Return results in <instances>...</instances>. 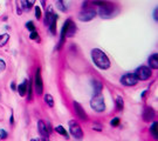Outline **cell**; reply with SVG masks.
Returning a JSON list of instances; mask_svg holds the SVG:
<instances>
[{
	"label": "cell",
	"mask_w": 158,
	"mask_h": 141,
	"mask_svg": "<svg viewBox=\"0 0 158 141\" xmlns=\"http://www.w3.org/2000/svg\"><path fill=\"white\" fill-rule=\"evenodd\" d=\"M91 59L96 66L101 69H108L110 67V60L108 55L100 48H93L91 50Z\"/></svg>",
	"instance_id": "obj_1"
},
{
	"label": "cell",
	"mask_w": 158,
	"mask_h": 141,
	"mask_svg": "<svg viewBox=\"0 0 158 141\" xmlns=\"http://www.w3.org/2000/svg\"><path fill=\"white\" fill-rule=\"evenodd\" d=\"M69 132L70 134L76 139V140H82L83 138V130L75 120H70L69 121Z\"/></svg>",
	"instance_id": "obj_2"
},
{
	"label": "cell",
	"mask_w": 158,
	"mask_h": 141,
	"mask_svg": "<svg viewBox=\"0 0 158 141\" xmlns=\"http://www.w3.org/2000/svg\"><path fill=\"white\" fill-rule=\"evenodd\" d=\"M90 106L94 111L98 113L106 111V102H104V99L101 95L93 96V99L90 100Z\"/></svg>",
	"instance_id": "obj_3"
},
{
	"label": "cell",
	"mask_w": 158,
	"mask_h": 141,
	"mask_svg": "<svg viewBox=\"0 0 158 141\" xmlns=\"http://www.w3.org/2000/svg\"><path fill=\"white\" fill-rule=\"evenodd\" d=\"M136 77L138 80H142V81H145V80L150 79L151 75H152V71L151 68L148 67V66H141V67L137 68L136 71Z\"/></svg>",
	"instance_id": "obj_4"
},
{
	"label": "cell",
	"mask_w": 158,
	"mask_h": 141,
	"mask_svg": "<svg viewBox=\"0 0 158 141\" xmlns=\"http://www.w3.org/2000/svg\"><path fill=\"white\" fill-rule=\"evenodd\" d=\"M34 87H35V92L38 95H41L44 92V81H42V77H41V71L40 68L36 69L35 75H34Z\"/></svg>",
	"instance_id": "obj_5"
},
{
	"label": "cell",
	"mask_w": 158,
	"mask_h": 141,
	"mask_svg": "<svg viewBox=\"0 0 158 141\" xmlns=\"http://www.w3.org/2000/svg\"><path fill=\"white\" fill-rule=\"evenodd\" d=\"M114 8H115L114 4L107 1L106 5L101 6V7L98 8V14H100L102 18H110L114 14Z\"/></svg>",
	"instance_id": "obj_6"
},
{
	"label": "cell",
	"mask_w": 158,
	"mask_h": 141,
	"mask_svg": "<svg viewBox=\"0 0 158 141\" xmlns=\"http://www.w3.org/2000/svg\"><path fill=\"white\" fill-rule=\"evenodd\" d=\"M139 80L137 79L135 73H127L121 78V84L124 86H135Z\"/></svg>",
	"instance_id": "obj_7"
},
{
	"label": "cell",
	"mask_w": 158,
	"mask_h": 141,
	"mask_svg": "<svg viewBox=\"0 0 158 141\" xmlns=\"http://www.w3.org/2000/svg\"><path fill=\"white\" fill-rule=\"evenodd\" d=\"M96 15H97V13H96L94 10H85V11L81 12V13L79 14V20L87 23V21L93 20Z\"/></svg>",
	"instance_id": "obj_8"
},
{
	"label": "cell",
	"mask_w": 158,
	"mask_h": 141,
	"mask_svg": "<svg viewBox=\"0 0 158 141\" xmlns=\"http://www.w3.org/2000/svg\"><path fill=\"white\" fill-rule=\"evenodd\" d=\"M155 118H156V112H155V109L152 107L144 108V111H143V119H144V121L150 122V121L155 120Z\"/></svg>",
	"instance_id": "obj_9"
},
{
	"label": "cell",
	"mask_w": 158,
	"mask_h": 141,
	"mask_svg": "<svg viewBox=\"0 0 158 141\" xmlns=\"http://www.w3.org/2000/svg\"><path fill=\"white\" fill-rule=\"evenodd\" d=\"M74 106V111H75V113H76V115H77V118H80L81 120H83V121H85L87 120V113L85 112V109H83V107L80 105L79 102L74 101L73 104Z\"/></svg>",
	"instance_id": "obj_10"
},
{
	"label": "cell",
	"mask_w": 158,
	"mask_h": 141,
	"mask_svg": "<svg viewBox=\"0 0 158 141\" xmlns=\"http://www.w3.org/2000/svg\"><path fill=\"white\" fill-rule=\"evenodd\" d=\"M38 130H39V133L41 136H47L51 135V133H49V130L47 128V122H45L44 120H39V122H38Z\"/></svg>",
	"instance_id": "obj_11"
},
{
	"label": "cell",
	"mask_w": 158,
	"mask_h": 141,
	"mask_svg": "<svg viewBox=\"0 0 158 141\" xmlns=\"http://www.w3.org/2000/svg\"><path fill=\"white\" fill-rule=\"evenodd\" d=\"M91 85H93V93H94V96L96 95H101V92L103 90V86L102 84L98 81V80H91Z\"/></svg>",
	"instance_id": "obj_12"
},
{
	"label": "cell",
	"mask_w": 158,
	"mask_h": 141,
	"mask_svg": "<svg viewBox=\"0 0 158 141\" xmlns=\"http://www.w3.org/2000/svg\"><path fill=\"white\" fill-rule=\"evenodd\" d=\"M69 21H70V19H68L67 21L63 24L62 28H61V35H60V42H59V46H57V50H60V48L62 47L63 44H64V40H66V31H67V26H68V24H69Z\"/></svg>",
	"instance_id": "obj_13"
},
{
	"label": "cell",
	"mask_w": 158,
	"mask_h": 141,
	"mask_svg": "<svg viewBox=\"0 0 158 141\" xmlns=\"http://www.w3.org/2000/svg\"><path fill=\"white\" fill-rule=\"evenodd\" d=\"M75 33H76V25L70 19V21H69L67 26V31H66V38H72V37H74Z\"/></svg>",
	"instance_id": "obj_14"
},
{
	"label": "cell",
	"mask_w": 158,
	"mask_h": 141,
	"mask_svg": "<svg viewBox=\"0 0 158 141\" xmlns=\"http://www.w3.org/2000/svg\"><path fill=\"white\" fill-rule=\"evenodd\" d=\"M149 66L151 69H158V54L157 53H153L149 56Z\"/></svg>",
	"instance_id": "obj_15"
},
{
	"label": "cell",
	"mask_w": 158,
	"mask_h": 141,
	"mask_svg": "<svg viewBox=\"0 0 158 141\" xmlns=\"http://www.w3.org/2000/svg\"><path fill=\"white\" fill-rule=\"evenodd\" d=\"M27 86H28V80L27 79H25V81H23V84H20L18 86L17 90L19 92V94L21 96L26 95V93H27Z\"/></svg>",
	"instance_id": "obj_16"
},
{
	"label": "cell",
	"mask_w": 158,
	"mask_h": 141,
	"mask_svg": "<svg viewBox=\"0 0 158 141\" xmlns=\"http://www.w3.org/2000/svg\"><path fill=\"white\" fill-rule=\"evenodd\" d=\"M56 20H57V14L54 13V17L52 19L51 24L48 25V27H49V31H51V33L53 35H55L56 34Z\"/></svg>",
	"instance_id": "obj_17"
},
{
	"label": "cell",
	"mask_w": 158,
	"mask_h": 141,
	"mask_svg": "<svg viewBox=\"0 0 158 141\" xmlns=\"http://www.w3.org/2000/svg\"><path fill=\"white\" fill-rule=\"evenodd\" d=\"M150 132H151V134H152L153 138H155L156 140H158V124H157V121H153L152 124H151Z\"/></svg>",
	"instance_id": "obj_18"
},
{
	"label": "cell",
	"mask_w": 158,
	"mask_h": 141,
	"mask_svg": "<svg viewBox=\"0 0 158 141\" xmlns=\"http://www.w3.org/2000/svg\"><path fill=\"white\" fill-rule=\"evenodd\" d=\"M55 130H56L59 134H61V135L63 136V138H66V139H69V134L67 133V130L63 127V126H61V125H59V126H56L55 127Z\"/></svg>",
	"instance_id": "obj_19"
},
{
	"label": "cell",
	"mask_w": 158,
	"mask_h": 141,
	"mask_svg": "<svg viewBox=\"0 0 158 141\" xmlns=\"http://www.w3.org/2000/svg\"><path fill=\"white\" fill-rule=\"evenodd\" d=\"M8 40H10V34L8 33H4L0 35V47H2V46H5L7 42H8Z\"/></svg>",
	"instance_id": "obj_20"
},
{
	"label": "cell",
	"mask_w": 158,
	"mask_h": 141,
	"mask_svg": "<svg viewBox=\"0 0 158 141\" xmlns=\"http://www.w3.org/2000/svg\"><path fill=\"white\" fill-rule=\"evenodd\" d=\"M44 100H45V102L49 107H54V99H53V96L51 94H46L44 96Z\"/></svg>",
	"instance_id": "obj_21"
},
{
	"label": "cell",
	"mask_w": 158,
	"mask_h": 141,
	"mask_svg": "<svg viewBox=\"0 0 158 141\" xmlns=\"http://www.w3.org/2000/svg\"><path fill=\"white\" fill-rule=\"evenodd\" d=\"M116 107L118 111H122L124 107V101H123V98L122 96H117L116 98Z\"/></svg>",
	"instance_id": "obj_22"
},
{
	"label": "cell",
	"mask_w": 158,
	"mask_h": 141,
	"mask_svg": "<svg viewBox=\"0 0 158 141\" xmlns=\"http://www.w3.org/2000/svg\"><path fill=\"white\" fill-rule=\"evenodd\" d=\"M56 6H57V8H59L61 12L67 11V7H66V6H64V4H63V0H57Z\"/></svg>",
	"instance_id": "obj_23"
},
{
	"label": "cell",
	"mask_w": 158,
	"mask_h": 141,
	"mask_svg": "<svg viewBox=\"0 0 158 141\" xmlns=\"http://www.w3.org/2000/svg\"><path fill=\"white\" fill-rule=\"evenodd\" d=\"M21 2V10H25V11H29L31 10V6L27 2V0H20Z\"/></svg>",
	"instance_id": "obj_24"
},
{
	"label": "cell",
	"mask_w": 158,
	"mask_h": 141,
	"mask_svg": "<svg viewBox=\"0 0 158 141\" xmlns=\"http://www.w3.org/2000/svg\"><path fill=\"white\" fill-rule=\"evenodd\" d=\"M27 96H28V100L32 99V81H28V86H27Z\"/></svg>",
	"instance_id": "obj_25"
},
{
	"label": "cell",
	"mask_w": 158,
	"mask_h": 141,
	"mask_svg": "<svg viewBox=\"0 0 158 141\" xmlns=\"http://www.w3.org/2000/svg\"><path fill=\"white\" fill-rule=\"evenodd\" d=\"M42 17V12H41V8L39 6H35V18L36 19H41Z\"/></svg>",
	"instance_id": "obj_26"
},
{
	"label": "cell",
	"mask_w": 158,
	"mask_h": 141,
	"mask_svg": "<svg viewBox=\"0 0 158 141\" xmlns=\"http://www.w3.org/2000/svg\"><path fill=\"white\" fill-rule=\"evenodd\" d=\"M29 38H31L32 40H38V41L40 40L39 33H38L36 31H34V32H31V34H29Z\"/></svg>",
	"instance_id": "obj_27"
},
{
	"label": "cell",
	"mask_w": 158,
	"mask_h": 141,
	"mask_svg": "<svg viewBox=\"0 0 158 141\" xmlns=\"http://www.w3.org/2000/svg\"><path fill=\"white\" fill-rule=\"evenodd\" d=\"M93 4L94 5H97L98 7H101V6H104L107 4V1H104V0H94L93 1Z\"/></svg>",
	"instance_id": "obj_28"
},
{
	"label": "cell",
	"mask_w": 158,
	"mask_h": 141,
	"mask_svg": "<svg viewBox=\"0 0 158 141\" xmlns=\"http://www.w3.org/2000/svg\"><path fill=\"white\" fill-rule=\"evenodd\" d=\"M26 28L29 29L31 32H34L35 31V26H34V24L32 21H28V23H26Z\"/></svg>",
	"instance_id": "obj_29"
},
{
	"label": "cell",
	"mask_w": 158,
	"mask_h": 141,
	"mask_svg": "<svg viewBox=\"0 0 158 141\" xmlns=\"http://www.w3.org/2000/svg\"><path fill=\"white\" fill-rule=\"evenodd\" d=\"M110 125L113 126V127H117L119 126V118H114L111 121H110Z\"/></svg>",
	"instance_id": "obj_30"
},
{
	"label": "cell",
	"mask_w": 158,
	"mask_h": 141,
	"mask_svg": "<svg viewBox=\"0 0 158 141\" xmlns=\"http://www.w3.org/2000/svg\"><path fill=\"white\" fill-rule=\"evenodd\" d=\"M7 138V132L5 130H0V140H5Z\"/></svg>",
	"instance_id": "obj_31"
},
{
	"label": "cell",
	"mask_w": 158,
	"mask_h": 141,
	"mask_svg": "<svg viewBox=\"0 0 158 141\" xmlns=\"http://www.w3.org/2000/svg\"><path fill=\"white\" fill-rule=\"evenodd\" d=\"M6 69V62L4 59H0V72H2V71H5Z\"/></svg>",
	"instance_id": "obj_32"
},
{
	"label": "cell",
	"mask_w": 158,
	"mask_h": 141,
	"mask_svg": "<svg viewBox=\"0 0 158 141\" xmlns=\"http://www.w3.org/2000/svg\"><path fill=\"white\" fill-rule=\"evenodd\" d=\"M93 130L101 132V130H103V128H102V125H100V124H94V125H93Z\"/></svg>",
	"instance_id": "obj_33"
},
{
	"label": "cell",
	"mask_w": 158,
	"mask_h": 141,
	"mask_svg": "<svg viewBox=\"0 0 158 141\" xmlns=\"http://www.w3.org/2000/svg\"><path fill=\"white\" fill-rule=\"evenodd\" d=\"M153 19H155V21H158V10H157V7L153 10Z\"/></svg>",
	"instance_id": "obj_34"
},
{
	"label": "cell",
	"mask_w": 158,
	"mask_h": 141,
	"mask_svg": "<svg viewBox=\"0 0 158 141\" xmlns=\"http://www.w3.org/2000/svg\"><path fill=\"white\" fill-rule=\"evenodd\" d=\"M35 1H36V0H27V2L29 4V6H31V7H32L34 4H35Z\"/></svg>",
	"instance_id": "obj_35"
},
{
	"label": "cell",
	"mask_w": 158,
	"mask_h": 141,
	"mask_svg": "<svg viewBox=\"0 0 158 141\" xmlns=\"http://www.w3.org/2000/svg\"><path fill=\"white\" fill-rule=\"evenodd\" d=\"M11 88H12V90H17V86H15V82H12V84H11Z\"/></svg>",
	"instance_id": "obj_36"
},
{
	"label": "cell",
	"mask_w": 158,
	"mask_h": 141,
	"mask_svg": "<svg viewBox=\"0 0 158 141\" xmlns=\"http://www.w3.org/2000/svg\"><path fill=\"white\" fill-rule=\"evenodd\" d=\"M10 122H11L12 125L14 124V120H13V114L11 113V117H10Z\"/></svg>",
	"instance_id": "obj_37"
},
{
	"label": "cell",
	"mask_w": 158,
	"mask_h": 141,
	"mask_svg": "<svg viewBox=\"0 0 158 141\" xmlns=\"http://www.w3.org/2000/svg\"><path fill=\"white\" fill-rule=\"evenodd\" d=\"M41 141H51V140H49L47 136H42V138H41Z\"/></svg>",
	"instance_id": "obj_38"
},
{
	"label": "cell",
	"mask_w": 158,
	"mask_h": 141,
	"mask_svg": "<svg viewBox=\"0 0 158 141\" xmlns=\"http://www.w3.org/2000/svg\"><path fill=\"white\" fill-rule=\"evenodd\" d=\"M145 94H147V90H145V92H143V93H142V99H144V98H145Z\"/></svg>",
	"instance_id": "obj_39"
},
{
	"label": "cell",
	"mask_w": 158,
	"mask_h": 141,
	"mask_svg": "<svg viewBox=\"0 0 158 141\" xmlns=\"http://www.w3.org/2000/svg\"><path fill=\"white\" fill-rule=\"evenodd\" d=\"M31 141H39V139H31Z\"/></svg>",
	"instance_id": "obj_40"
}]
</instances>
